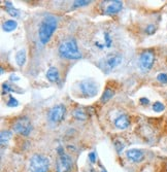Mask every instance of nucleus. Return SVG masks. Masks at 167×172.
Returning a JSON list of instances; mask_svg holds the SVG:
<instances>
[{
    "instance_id": "nucleus-1",
    "label": "nucleus",
    "mask_w": 167,
    "mask_h": 172,
    "mask_svg": "<svg viewBox=\"0 0 167 172\" xmlns=\"http://www.w3.org/2000/svg\"><path fill=\"white\" fill-rule=\"evenodd\" d=\"M57 19L54 16H46L42 21L38 29V38L42 44H46L57 29Z\"/></svg>"
},
{
    "instance_id": "nucleus-2",
    "label": "nucleus",
    "mask_w": 167,
    "mask_h": 172,
    "mask_svg": "<svg viewBox=\"0 0 167 172\" xmlns=\"http://www.w3.org/2000/svg\"><path fill=\"white\" fill-rule=\"evenodd\" d=\"M58 52L62 58L69 59V60H77L82 58V54L78 47V42L73 37H69L63 40L59 44Z\"/></svg>"
},
{
    "instance_id": "nucleus-3",
    "label": "nucleus",
    "mask_w": 167,
    "mask_h": 172,
    "mask_svg": "<svg viewBox=\"0 0 167 172\" xmlns=\"http://www.w3.org/2000/svg\"><path fill=\"white\" fill-rule=\"evenodd\" d=\"M50 167L49 159L46 156L35 154L29 161V171L30 172H48Z\"/></svg>"
},
{
    "instance_id": "nucleus-4",
    "label": "nucleus",
    "mask_w": 167,
    "mask_h": 172,
    "mask_svg": "<svg viewBox=\"0 0 167 172\" xmlns=\"http://www.w3.org/2000/svg\"><path fill=\"white\" fill-rule=\"evenodd\" d=\"M122 60H123V57L121 54H118V53H110V54L105 56L103 60L100 61L99 67H100L104 72H106V73L110 72L111 70H113L115 68H117L122 63Z\"/></svg>"
},
{
    "instance_id": "nucleus-5",
    "label": "nucleus",
    "mask_w": 167,
    "mask_h": 172,
    "mask_svg": "<svg viewBox=\"0 0 167 172\" xmlns=\"http://www.w3.org/2000/svg\"><path fill=\"white\" fill-rule=\"evenodd\" d=\"M80 90L86 97H94L98 93V84L93 78H86L80 82Z\"/></svg>"
},
{
    "instance_id": "nucleus-6",
    "label": "nucleus",
    "mask_w": 167,
    "mask_h": 172,
    "mask_svg": "<svg viewBox=\"0 0 167 172\" xmlns=\"http://www.w3.org/2000/svg\"><path fill=\"white\" fill-rule=\"evenodd\" d=\"M155 62V54L151 50H146V51L142 52L139 57L138 65L139 68L142 72H148L152 69Z\"/></svg>"
},
{
    "instance_id": "nucleus-7",
    "label": "nucleus",
    "mask_w": 167,
    "mask_h": 172,
    "mask_svg": "<svg viewBox=\"0 0 167 172\" xmlns=\"http://www.w3.org/2000/svg\"><path fill=\"white\" fill-rule=\"evenodd\" d=\"M13 128L14 132L19 133L23 136H28L32 131V124L30 120L26 117L20 118L14 123Z\"/></svg>"
},
{
    "instance_id": "nucleus-8",
    "label": "nucleus",
    "mask_w": 167,
    "mask_h": 172,
    "mask_svg": "<svg viewBox=\"0 0 167 172\" xmlns=\"http://www.w3.org/2000/svg\"><path fill=\"white\" fill-rule=\"evenodd\" d=\"M66 114V107L63 104H57L50 109L48 118L49 121L52 123H60L63 121Z\"/></svg>"
},
{
    "instance_id": "nucleus-9",
    "label": "nucleus",
    "mask_w": 167,
    "mask_h": 172,
    "mask_svg": "<svg viewBox=\"0 0 167 172\" xmlns=\"http://www.w3.org/2000/svg\"><path fill=\"white\" fill-rule=\"evenodd\" d=\"M72 167V160L70 156L61 154L56 161V171L57 172H69Z\"/></svg>"
},
{
    "instance_id": "nucleus-10",
    "label": "nucleus",
    "mask_w": 167,
    "mask_h": 172,
    "mask_svg": "<svg viewBox=\"0 0 167 172\" xmlns=\"http://www.w3.org/2000/svg\"><path fill=\"white\" fill-rule=\"evenodd\" d=\"M103 3V11L105 14H116L119 11H121L123 8V2L119 0H113V1H105Z\"/></svg>"
},
{
    "instance_id": "nucleus-11",
    "label": "nucleus",
    "mask_w": 167,
    "mask_h": 172,
    "mask_svg": "<svg viewBox=\"0 0 167 172\" xmlns=\"http://www.w3.org/2000/svg\"><path fill=\"white\" fill-rule=\"evenodd\" d=\"M126 157H127L131 162L138 163V162H141L143 158H145V154H143L142 150H140L131 149L126 152Z\"/></svg>"
},
{
    "instance_id": "nucleus-12",
    "label": "nucleus",
    "mask_w": 167,
    "mask_h": 172,
    "mask_svg": "<svg viewBox=\"0 0 167 172\" xmlns=\"http://www.w3.org/2000/svg\"><path fill=\"white\" fill-rule=\"evenodd\" d=\"M129 123H130V121H129L128 115H126V114L119 115L115 120V126L120 130L127 129L129 126Z\"/></svg>"
},
{
    "instance_id": "nucleus-13",
    "label": "nucleus",
    "mask_w": 167,
    "mask_h": 172,
    "mask_svg": "<svg viewBox=\"0 0 167 172\" xmlns=\"http://www.w3.org/2000/svg\"><path fill=\"white\" fill-rule=\"evenodd\" d=\"M46 78L51 82H58L60 79L59 71L56 67H50L48 71H46Z\"/></svg>"
},
{
    "instance_id": "nucleus-14",
    "label": "nucleus",
    "mask_w": 167,
    "mask_h": 172,
    "mask_svg": "<svg viewBox=\"0 0 167 172\" xmlns=\"http://www.w3.org/2000/svg\"><path fill=\"white\" fill-rule=\"evenodd\" d=\"M17 27H18V23L14 20H7L2 24V29L5 32H11L16 30Z\"/></svg>"
},
{
    "instance_id": "nucleus-15",
    "label": "nucleus",
    "mask_w": 167,
    "mask_h": 172,
    "mask_svg": "<svg viewBox=\"0 0 167 172\" xmlns=\"http://www.w3.org/2000/svg\"><path fill=\"white\" fill-rule=\"evenodd\" d=\"M16 62L18 64V66L23 67L26 62V52L24 50H21L16 54Z\"/></svg>"
},
{
    "instance_id": "nucleus-16",
    "label": "nucleus",
    "mask_w": 167,
    "mask_h": 172,
    "mask_svg": "<svg viewBox=\"0 0 167 172\" xmlns=\"http://www.w3.org/2000/svg\"><path fill=\"white\" fill-rule=\"evenodd\" d=\"M73 117L78 121H86L88 118V114L83 108H77L73 111Z\"/></svg>"
},
{
    "instance_id": "nucleus-17",
    "label": "nucleus",
    "mask_w": 167,
    "mask_h": 172,
    "mask_svg": "<svg viewBox=\"0 0 167 172\" xmlns=\"http://www.w3.org/2000/svg\"><path fill=\"white\" fill-rule=\"evenodd\" d=\"M11 138V132L8 131V130H5V131L1 132V135H0V141H1V145H6L8 143V141L10 140Z\"/></svg>"
},
{
    "instance_id": "nucleus-18",
    "label": "nucleus",
    "mask_w": 167,
    "mask_h": 172,
    "mask_svg": "<svg viewBox=\"0 0 167 172\" xmlns=\"http://www.w3.org/2000/svg\"><path fill=\"white\" fill-rule=\"evenodd\" d=\"M5 10H6L7 14H10L11 17L16 18L19 16V11L14 7V5L11 4V2H10V1H5Z\"/></svg>"
},
{
    "instance_id": "nucleus-19",
    "label": "nucleus",
    "mask_w": 167,
    "mask_h": 172,
    "mask_svg": "<svg viewBox=\"0 0 167 172\" xmlns=\"http://www.w3.org/2000/svg\"><path fill=\"white\" fill-rule=\"evenodd\" d=\"M113 95H115V92H113L111 89H106V90L104 91V93L103 95L101 96V102L102 103H105V102H107L108 100H110L111 98L113 97Z\"/></svg>"
},
{
    "instance_id": "nucleus-20",
    "label": "nucleus",
    "mask_w": 167,
    "mask_h": 172,
    "mask_svg": "<svg viewBox=\"0 0 167 172\" xmlns=\"http://www.w3.org/2000/svg\"><path fill=\"white\" fill-rule=\"evenodd\" d=\"M113 44V39L108 32H104V46L105 47H110Z\"/></svg>"
},
{
    "instance_id": "nucleus-21",
    "label": "nucleus",
    "mask_w": 167,
    "mask_h": 172,
    "mask_svg": "<svg viewBox=\"0 0 167 172\" xmlns=\"http://www.w3.org/2000/svg\"><path fill=\"white\" fill-rule=\"evenodd\" d=\"M164 109H165V106H164L163 103H161V102H159V101L155 102L154 104H153V110H154V111H156V112H161V111H163Z\"/></svg>"
},
{
    "instance_id": "nucleus-22",
    "label": "nucleus",
    "mask_w": 167,
    "mask_h": 172,
    "mask_svg": "<svg viewBox=\"0 0 167 172\" xmlns=\"http://www.w3.org/2000/svg\"><path fill=\"white\" fill-rule=\"evenodd\" d=\"M6 105L10 106V107H17V106L19 105V102H18V100L16 98H14V96H10L6 103Z\"/></svg>"
},
{
    "instance_id": "nucleus-23",
    "label": "nucleus",
    "mask_w": 167,
    "mask_h": 172,
    "mask_svg": "<svg viewBox=\"0 0 167 172\" xmlns=\"http://www.w3.org/2000/svg\"><path fill=\"white\" fill-rule=\"evenodd\" d=\"M157 79L161 82V84H167V74L164 72L159 73V74L157 75Z\"/></svg>"
},
{
    "instance_id": "nucleus-24",
    "label": "nucleus",
    "mask_w": 167,
    "mask_h": 172,
    "mask_svg": "<svg viewBox=\"0 0 167 172\" xmlns=\"http://www.w3.org/2000/svg\"><path fill=\"white\" fill-rule=\"evenodd\" d=\"M90 3H91V1H83V0H80V1H74L73 2V7L85 6V5H88Z\"/></svg>"
},
{
    "instance_id": "nucleus-25",
    "label": "nucleus",
    "mask_w": 167,
    "mask_h": 172,
    "mask_svg": "<svg viewBox=\"0 0 167 172\" xmlns=\"http://www.w3.org/2000/svg\"><path fill=\"white\" fill-rule=\"evenodd\" d=\"M156 30H157V28H156V26L155 25H153V24H151V25H149L148 27L145 28V32L148 34H154L155 32H156Z\"/></svg>"
},
{
    "instance_id": "nucleus-26",
    "label": "nucleus",
    "mask_w": 167,
    "mask_h": 172,
    "mask_svg": "<svg viewBox=\"0 0 167 172\" xmlns=\"http://www.w3.org/2000/svg\"><path fill=\"white\" fill-rule=\"evenodd\" d=\"M2 89L5 91V94L7 93V92H14V89L10 87V85H7V84H3L2 85Z\"/></svg>"
},
{
    "instance_id": "nucleus-27",
    "label": "nucleus",
    "mask_w": 167,
    "mask_h": 172,
    "mask_svg": "<svg viewBox=\"0 0 167 172\" xmlns=\"http://www.w3.org/2000/svg\"><path fill=\"white\" fill-rule=\"evenodd\" d=\"M89 159H90V161L91 163H95L96 162V155H95V153H90L89 154Z\"/></svg>"
},
{
    "instance_id": "nucleus-28",
    "label": "nucleus",
    "mask_w": 167,
    "mask_h": 172,
    "mask_svg": "<svg viewBox=\"0 0 167 172\" xmlns=\"http://www.w3.org/2000/svg\"><path fill=\"white\" fill-rule=\"evenodd\" d=\"M139 101L142 105H148L149 103H150V100H149L148 98H140Z\"/></svg>"
}]
</instances>
